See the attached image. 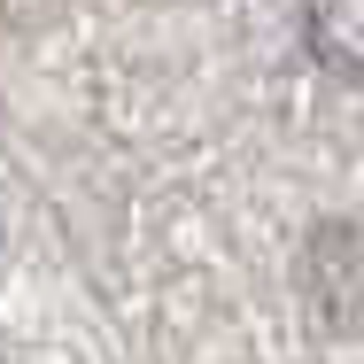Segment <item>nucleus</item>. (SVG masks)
Returning a JSON list of instances; mask_svg holds the SVG:
<instances>
[{"mask_svg": "<svg viewBox=\"0 0 364 364\" xmlns=\"http://www.w3.org/2000/svg\"><path fill=\"white\" fill-rule=\"evenodd\" d=\"M302 31L326 70H364V0H302Z\"/></svg>", "mask_w": 364, "mask_h": 364, "instance_id": "obj_1", "label": "nucleus"}]
</instances>
